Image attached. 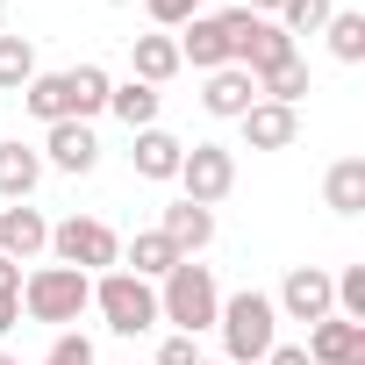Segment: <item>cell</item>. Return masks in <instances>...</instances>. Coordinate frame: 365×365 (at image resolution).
<instances>
[{
    "mask_svg": "<svg viewBox=\"0 0 365 365\" xmlns=\"http://www.w3.org/2000/svg\"><path fill=\"white\" fill-rule=\"evenodd\" d=\"M215 315H222V287H215V272H208V265L179 258V265L158 279V322H172L179 336L215 329Z\"/></svg>",
    "mask_w": 365,
    "mask_h": 365,
    "instance_id": "6da1fadb",
    "label": "cell"
},
{
    "mask_svg": "<svg viewBox=\"0 0 365 365\" xmlns=\"http://www.w3.org/2000/svg\"><path fill=\"white\" fill-rule=\"evenodd\" d=\"M215 329H222V358H230V365H258V358L279 344V308H272V294L244 287V294H222Z\"/></svg>",
    "mask_w": 365,
    "mask_h": 365,
    "instance_id": "7a4b0ae2",
    "label": "cell"
},
{
    "mask_svg": "<svg viewBox=\"0 0 365 365\" xmlns=\"http://www.w3.org/2000/svg\"><path fill=\"white\" fill-rule=\"evenodd\" d=\"M93 308V279L86 272H72V265H36V272H22V315L29 322H79Z\"/></svg>",
    "mask_w": 365,
    "mask_h": 365,
    "instance_id": "3957f363",
    "label": "cell"
},
{
    "mask_svg": "<svg viewBox=\"0 0 365 365\" xmlns=\"http://www.w3.org/2000/svg\"><path fill=\"white\" fill-rule=\"evenodd\" d=\"M51 258L72 265V272H86V279H101V272L122 265V237L101 215H65V222H51Z\"/></svg>",
    "mask_w": 365,
    "mask_h": 365,
    "instance_id": "277c9868",
    "label": "cell"
},
{
    "mask_svg": "<svg viewBox=\"0 0 365 365\" xmlns=\"http://www.w3.org/2000/svg\"><path fill=\"white\" fill-rule=\"evenodd\" d=\"M93 308H101V322H108L115 336H143V329H158V287L136 279V272H122V265L93 279Z\"/></svg>",
    "mask_w": 365,
    "mask_h": 365,
    "instance_id": "5b68a950",
    "label": "cell"
},
{
    "mask_svg": "<svg viewBox=\"0 0 365 365\" xmlns=\"http://www.w3.org/2000/svg\"><path fill=\"white\" fill-rule=\"evenodd\" d=\"M251 29V8H222V15H194L187 29H179V65H194V72H222L237 65V36Z\"/></svg>",
    "mask_w": 365,
    "mask_h": 365,
    "instance_id": "8992f818",
    "label": "cell"
},
{
    "mask_svg": "<svg viewBox=\"0 0 365 365\" xmlns=\"http://www.w3.org/2000/svg\"><path fill=\"white\" fill-rule=\"evenodd\" d=\"M230 187H237V150H222V143H194L187 158H179V201L215 208V201H230Z\"/></svg>",
    "mask_w": 365,
    "mask_h": 365,
    "instance_id": "52a82bcc",
    "label": "cell"
},
{
    "mask_svg": "<svg viewBox=\"0 0 365 365\" xmlns=\"http://www.w3.org/2000/svg\"><path fill=\"white\" fill-rule=\"evenodd\" d=\"M272 308H279V322H322V315H336V294H329V272H322V265H294V272L279 279Z\"/></svg>",
    "mask_w": 365,
    "mask_h": 365,
    "instance_id": "ba28073f",
    "label": "cell"
},
{
    "mask_svg": "<svg viewBox=\"0 0 365 365\" xmlns=\"http://www.w3.org/2000/svg\"><path fill=\"white\" fill-rule=\"evenodd\" d=\"M287 58H301V51H294V36H287L272 15H251V29L237 36V65H244L251 79H265V72H279Z\"/></svg>",
    "mask_w": 365,
    "mask_h": 365,
    "instance_id": "9c48e42d",
    "label": "cell"
},
{
    "mask_svg": "<svg viewBox=\"0 0 365 365\" xmlns=\"http://www.w3.org/2000/svg\"><path fill=\"white\" fill-rule=\"evenodd\" d=\"M308 365H365V322H344V315H322L308 322Z\"/></svg>",
    "mask_w": 365,
    "mask_h": 365,
    "instance_id": "30bf717a",
    "label": "cell"
},
{
    "mask_svg": "<svg viewBox=\"0 0 365 365\" xmlns=\"http://www.w3.org/2000/svg\"><path fill=\"white\" fill-rule=\"evenodd\" d=\"M43 165H58V172H93L101 165V136H93V122H51L43 129Z\"/></svg>",
    "mask_w": 365,
    "mask_h": 365,
    "instance_id": "8fae6325",
    "label": "cell"
},
{
    "mask_svg": "<svg viewBox=\"0 0 365 365\" xmlns=\"http://www.w3.org/2000/svg\"><path fill=\"white\" fill-rule=\"evenodd\" d=\"M201 108H208L215 122H244V115L258 108V79H251L244 65H222V72H208V86H201Z\"/></svg>",
    "mask_w": 365,
    "mask_h": 365,
    "instance_id": "7c38bea8",
    "label": "cell"
},
{
    "mask_svg": "<svg viewBox=\"0 0 365 365\" xmlns=\"http://www.w3.org/2000/svg\"><path fill=\"white\" fill-rule=\"evenodd\" d=\"M36 251H51V222H43V208H29V201H15V208H0V258H15V265H29Z\"/></svg>",
    "mask_w": 365,
    "mask_h": 365,
    "instance_id": "4fadbf2b",
    "label": "cell"
},
{
    "mask_svg": "<svg viewBox=\"0 0 365 365\" xmlns=\"http://www.w3.org/2000/svg\"><path fill=\"white\" fill-rule=\"evenodd\" d=\"M158 230L172 237V251H179V258H194V251H208V244H215V208H194V201H172V208L158 215Z\"/></svg>",
    "mask_w": 365,
    "mask_h": 365,
    "instance_id": "5bb4252c",
    "label": "cell"
},
{
    "mask_svg": "<svg viewBox=\"0 0 365 365\" xmlns=\"http://www.w3.org/2000/svg\"><path fill=\"white\" fill-rule=\"evenodd\" d=\"M36 179H43V150H29L22 136H8V143H0V201H29Z\"/></svg>",
    "mask_w": 365,
    "mask_h": 365,
    "instance_id": "9a60e30c",
    "label": "cell"
},
{
    "mask_svg": "<svg viewBox=\"0 0 365 365\" xmlns=\"http://www.w3.org/2000/svg\"><path fill=\"white\" fill-rule=\"evenodd\" d=\"M179 158H187V143L172 129H136V150H129L136 179H179Z\"/></svg>",
    "mask_w": 365,
    "mask_h": 365,
    "instance_id": "2e32d148",
    "label": "cell"
},
{
    "mask_svg": "<svg viewBox=\"0 0 365 365\" xmlns=\"http://www.w3.org/2000/svg\"><path fill=\"white\" fill-rule=\"evenodd\" d=\"M294 136H301V115L279 108V101H258V108L244 115V143H251V150H287Z\"/></svg>",
    "mask_w": 365,
    "mask_h": 365,
    "instance_id": "e0dca14e",
    "label": "cell"
},
{
    "mask_svg": "<svg viewBox=\"0 0 365 365\" xmlns=\"http://www.w3.org/2000/svg\"><path fill=\"white\" fill-rule=\"evenodd\" d=\"M179 72V43L165 36V29H150V36H136L129 43V79H143V86H165Z\"/></svg>",
    "mask_w": 365,
    "mask_h": 365,
    "instance_id": "ac0fdd59",
    "label": "cell"
},
{
    "mask_svg": "<svg viewBox=\"0 0 365 365\" xmlns=\"http://www.w3.org/2000/svg\"><path fill=\"white\" fill-rule=\"evenodd\" d=\"M172 265H179V251H172V237H165V230H143V237H129V244H122V272H136V279H150V287H158Z\"/></svg>",
    "mask_w": 365,
    "mask_h": 365,
    "instance_id": "d6986e66",
    "label": "cell"
},
{
    "mask_svg": "<svg viewBox=\"0 0 365 365\" xmlns=\"http://www.w3.org/2000/svg\"><path fill=\"white\" fill-rule=\"evenodd\" d=\"M108 115L136 136V129H158V86H143V79H122V86H108Z\"/></svg>",
    "mask_w": 365,
    "mask_h": 365,
    "instance_id": "ffe728a7",
    "label": "cell"
},
{
    "mask_svg": "<svg viewBox=\"0 0 365 365\" xmlns=\"http://www.w3.org/2000/svg\"><path fill=\"white\" fill-rule=\"evenodd\" d=\"M108 72L101 65H72L65 72V101H72V122H93V115H108Z\"/></svg>",
    "mask_w": 365,
    "mask_h": 365,
    "instance_id": "44dd1931",
    "label": "cell"
},
{
    "mask_svg": "<svg viewBox=\"0 0 365 365\" xmlns=\"http://www.w3.org/2000/svg\"><path fill=\"white\" fill-rule=\"evenodd\" d=\"M322 201H329L336 215H365V158H336V165H329Z\"/></svg>",
    "mask_w": 365,
    "mask_h": 365,
    "instance_id": "7402d4cb",
    "label": "cell"
},
{
    "mask_svg": "<svg viewBox=\"0 0 365 365\" xmlns=\"http://www.w3.org/2000/svg\"><path fill=\"white\" fill-rule=\"evenodd\" d=\"M22 108L51 129V122H72V101H65V72H36L29 86H22Z\"/></svg>",
    "mask_w": 365,
    "mask_h": 365,
    "instance_id": "603a6c76",
    "label": "cell"
},
{
    "mask_svg": "<svg viewBox=\"0 0 365 365\" xmlns=\"http://www.w3.org/2000/svg\"><path fill=\"white\" fill-rule=\"evenodd\" d=\"M29 79H36V43L0 29V93H22Z\"/></svg>",
    "mask_w": 365,
    "mask_h": 365,
    "instance_id": "cb8c5ba5",
    "label": "cell"
},
{
    "mask_svg": "<svg viewBox=\"0 0 365 365\" xmlns=\"http://www.w3.org/2000/svg\"><path fill=\"white\" fill-rule=\"evenodd\" d=\"M322 36H329V58H344V65L365 58V15H358V8H336V15L322 22Z\"/></svg>",
    "mask_w": 365,
    "mask_h": 365,
    "instance_id": "d4e9b609",
    "label": "cell"
},
{
    "mask_svg": "<svg viewBox=\"0 0 365 365\" xmlns=\"http://www.w3.org/2000/svg\"><path fill=\"white\" fill-rule=\"evenodd\" d=\"M258 101H279V108H301L308 101V58H287L279 72L258 79Z\"/></svg>",
    "mask_w": 365,
    "mask_h": 365,
    "instance_id": "484cf974",
    "label": "cell"
},
{
    "mask_svg": "<svg viewBox=\"0 0 365 365\" xmlns=\"http://www.w3.org/2000/svg\"><path fill=\"white\" fill-rule=\"evenodd\" d=\"M329 15H336V0H279V15H272V22H279L287 36H322Z\"/></svg>",
    "mask_w": 365,
    "mask_h": 365,
    "instance_id": "4316f807",
    "label": "cell"
},
{
    "mask_svg": "<svg viewBox=\"0 0 365 365\" xmlns=\"http://www.w3.org/2000/svg\"><path fill=\"white\" fill-rule=\"evenodd\" d=\"M143 8H150V22L172 36V29H187V22L201 15V0H143Z\"/></svg>",
    "mask_w": 365,
    "mask_h": 365,
    "instance_id": "83f0119b",
    "label": "cell"
},
{
    "mask_svg": "<svg viewBox=\"0 0 365 365\" xmlns=\"http://www.w3.org/2000/svg\"><path fill=\"white\" fill-rule=\"evenodd\" d=\"M43 365H93V344H86L79 329H58V336H51V358H43Z\"/></svg>",
    "mask_w": 365,
    "mask_h": 365,
    "instance_id": "f1b7e54d",
    "label": "cell"
},
{
    "mask_svg": "<svg viewBox=\"0 0 365 365\" xmlns=\"http://www.w3.org/2000/svg\"><path fill=\"white\" fill-rule=\"evenodd\" d=\"M201 358H208L201 336H179V329H172V336L158 344V365H201Z\"/></svg>",
    "mask_w": 365,
    "mask_h": 365,
    "instance_id": "f546056e",
    "label": "cell"
},
{
    "mask_svg": "<svg viewBox=\"0 0 365 365\" xmlns=\"http://www.w3.org/2000/svg\"><path fill=\"white\" fill-rule=\"evenodd\" d=\"M0 301H22V265L0 258Z\"/></svg>",
    "mask_w": 365,
    "mask_h": 365,
    "instance_id": "4dcf8cb0",
    "label": "cell"
},
{
    "mask_svg": "<svg viewBox=\"0 0 365 365\" xmlns=\"http://www.w3.org/2000/svg\"><path fill=\"white\" fill-rule=\"evenodd\" d=\"M258 365H308V351H301V344H272Z\"/></svg>",
    "mask_w": 365,
    "mask_h": 365,
    "instance_id": "1f68e13d",
    "label": "cell"
},
{
    "mask_svg": "<svg viewBox=\"0 0 365 365\" xmlns=\"http://www.w3.org/2000/svg\"><path fill=\"white\" fill-rule=\"evenodd\" d=\"M15 322H22V301H0V336H8Z\"/></svg>",
    "mask_w": 365,
    "mask_h": 365,
    "instance_id": "d6a6232c",
    "label": "cell"
},
{
    "mask_svg": "<svg viewBox=\"0 0 365 365\" xmlns=\"http://www.w3.org/2000/svg\"><path fill=\"white\" fill-rule=\"evenodd\" d=\"M244 8H251V15H279V0H244Z\"/></svg>",
    "mask_w": 365,
    "mask_h": 365,
    "instance_id": "836d02e7",
    "label": "cell"
},
{
    "mask_svg": "<svg viewBox=\"0 0 365 365\" xmlns=\"http://www.w3.org/2000/svg\"><path fill=\"white\" fill-rule=\"evenodd\" d=\"M0 29H8V0H0Z\"/></svg>",
    "mask_w": 365,
    "mask_h": 365,
    "instance_id": "e575fe53",
    "label": "cell"
},
{
    "mask_svg": "<svg viewBox=\"0 0 365 365\" xmlns=\"http://www.w3.org/2000/svg\"><path fill=\"white\" fill-rule=\"evenodd\" d=\"M0 365H22V358H8V351H0Z\"/></svg>",
    "mask_w": 365,
    "mask_h": 365,
    "instance_id": "d590c367",
    "label": "cell"
},
{
    "mask_svg": "<svg viewBox=\"0 0 365 365\" xmlns=\"http://www.w3.org/2000/svg\"><path fill=\"white\" fill-rule=\"evenodd\" d=\"M201 365H230V358H201Z\"/></svg>",
    "mask_w": 365,
    "mask_h": 365,
    "instance_id": "8d00e7d4",
    "label": "cell"
}]
</instances>
